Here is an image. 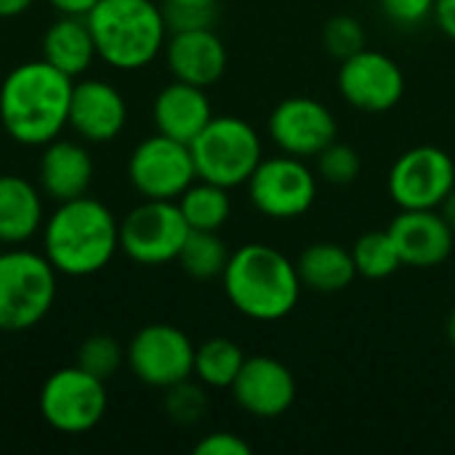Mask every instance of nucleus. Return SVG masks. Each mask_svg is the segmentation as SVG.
Instances as JSON below:
<instances>
[{
	"mask_svg": "<svg viewBox=\"0 0 455 455\" xmlns=\"http://www.w3.org/2000/svg\"><path fill=\"white\" fill-rule=\"evenodd\" d=\"M56 277L45 253L0 251V333H21L43 323L56 301Z\"/></svg>",
	"mask_w": 455,
	"mask_h": 455,
	"instance_id": "nucleus-5",
	"label": "nucleus"
},
{
	"mask_svg": "<svg viewBox=\"0 0 455 455\" xmlns=\"http://www.w3.org/2000/svg\"><path fill=\"white\" fill-rule=\"evenodd\" d=\"M125 363V349L123 344L109 336V333H93L88 336L80 347H77V363L83 371H88L91 376L109 381Z\"/></svg>",
	"mask_w": 455,
	"mask_h": 455,
	"instance_id": "nucleus-28",
	"label": "nucleus"
},
{
	"mask_svg": "<svg viewBox=\"0 0 455 455\" xmlns=\"http://www.w3.org/2000/svg\"><path fill=\"white\" fill-rule=\"evenodd\" d=\"M253 208L269 219L291 221L304 216L317 200V179L307 160L293 155L264 157L248 179Z\"/></svg>",
	"mask_w": 455,
	"mask_h": 455,
	"instance_id": "nucleus-9",
	"label": "nucleus"
},
{
	"mask_svg": "<svg viewBox=\"0 0 455 455\" xmlns=\"http://www.w3.org/2000/svg\"><path fill=\"white\" fill-rule=\"evenodd\" d=\"M168 3H179V5H197V8H216L219 0H168Z\"/></svg>",
	"mask_w": 455,
	"mask_h": 455,
	"instance_id": "nucleus-39",
	"label": "nucleus"
},
{
	"mask_svg": "<svg viewBox=\"0 0 455 455\" xmlns=\"http://www.w3.org/2000/svg\"><path fill=\"white\" fill-rule=\"evenodd\" d=\"M339 93L355 109L381 115L395 109L405 96V75L392 56L363 48L341 61Z\"/></svg>",
	"mask_w": 455,
	"mask_h": 455,
	"instance_id": "nucleus-13",
	"label": "nucleus"
},
{
	"mask_svg": "<svg viewBox=\"0 0 455 455\" xmlns=\"http://www.w3.org/2000/svg\"><path fill=\"white\" fill-rule=\"evenodd\" d=\"M245 363L243 349L232 339H208L195 347V371L197 381L208 389H229Z\"/></svg>",
	"mask_w": 455,
	"mask_h": 455,
	"instance_id": "nucleus-25",
	"label": "nucleus"
},
{
	"mask_svg": "<svg viewBox=\"0 0 455 455\" xmlns=\"http://www.w3.org/2000/svg\"><path fill=\"white\" fill-rule=\"evenodd\" d=\"M296 269L301 285L317 293H341L357 277L352 251L339 243H315L304 248L296 261Z\"/></svg>",
	"mask_w": 455,
	"mask_h": 455,
	"instance_id": "nucleus-23",
	"label": "nucleus"
},
{
	"mask_svg": "<svg viewBox=\"0 0 455 455\" xmlns=\"http://www.w3.org/2000/svg\"><path fill=\"white\" fill-rule=\"evenodd\" d=\"M229 304L256 323H277L288 317L301 299V277L296 261L264 243L237 248L221 275Z\"/></svg>",
	"mask_w": 455,
	"mask_h": 455,
	"instance_id": "nucleus-3",
	"label": "nucleus"
},
{
	"mask_svg": "<svg viewBox=\"0 0 455 455\" xmlns=\"http://www.w3.org/2000/svg\"><path fill=\"white\" fill-rule=\"evenodd\" d=\"M125 363L141 384L152 389H168L192 376L195 344L181 328L152 323L136 331L125 349Z\"/></svg>",
	"mask_w": 455,
	"mask_h": 455,
	"instance_id": "nucleus-10",
	"label": "nucleus"
},
{
	"mask_svg": "<svg viewBox=\"0 0 455 455\" xmlns=\"http://www.w3.org/2000/svg\"><path fill=\"white\" fill-rule=\"evenodd\" d=\"M128 179L144 200H179L197 179L189 144L163 133L139 141L128 157Z\"/></svg>",
	"mask_w": 455,
	"mask_h": 455,
	"instance_id": "nucleus-12",
	"label": "nucleus"
},
{
	"mask_svg": "<svg viewBox=\"0 0 455 455\" xmlns=\"http://www.w3.org/2000/svg\"><path fill=\"white\" fill-rule=\"evenodd\" d=\"M179 208L189 224V229H203V232H219L232 213V200L229 189L195 179L181 195H179Z\"/></svg>",
	"mask_w": 455,
	"mask_h": 455,
	"instance_id": "nucleus-24",
	"label": "nucleus"
},
{
	"mask_svg": "<svg viewBox=\"0 0 455 455\" xmlns=\"http://www.w3.org/2000/svg\"><path fill=\"white\" fill-rule=\"evenodd\" d=\"M128 123V104L123 93L107 80H80L72 85L69 128L93 144L112 141Z\"/></svg>",
	"mask_w": 455,
	"mask_h": 455,
	"instance_id": "nucleus-17",
	"label": "nucleus"
},
{
	"mask_svg": "<svg viewBox=\"0 0 455 455\" xmlns=\"http://www.w3.org/2000/svg\"><path fill=\"white\" fill-rule=\"evenodd\" d=\"M189 224L176 200H144L120 221L123 253L144 267H160L179 259Z\"/></svg>",
	"mask_w": 455,
	"mask_h": 455,
	"instance_id": "nucleus-8",
	"label": "nucleus"
},
{
	"mask_svg": "<svg viewBox=\"0 0 455 455\" xmlns=\"http://www.w3.org/2000/svg\"><path fill=\"white\" fill-rule=\"evenodd\" d=\"M229 251L219 232H203V229H189L181 251H179V264L181 269L195 277V280H213L221 277L229 261Z\"/></svg>",
	"mask_w": 455,
	"mask_h": 455,
	"instance_id": "nucleus-26",
	"label": "nucleus"
},
{
	"mask_svg": "<svg viewBox=\"0 0 455 455\" xmlns=\"http://www.w3.org/2000/svg\"><path fill=\"white\" fill-rule=\"evenodd\" d=\"M163 51L173 80L208 88L227 72V48L211 27L168 32Z\"/></svg>",
	"mask_w": 455,
	"mask_h": 455,
	"instance_id": "nucleus-18",
	"label": "nucleus"
},
{
	"mask_svg": "<svg viewBox=\"0 0 455 455\" xmlns=\"http://www.w3.org/2000/svg\"><path fill=\"white\" fill-rule=\"evenodd\" d=\"M381 8H384L387 19H392L395 24L419 27L432 16L435 0H381Z\"/></svg>",
	"mask_w": 455,
	"mask_h": 455,
	"instance_id": "nucleus-33",
	"label": "nucleus"
},
{
	"mask_svg": "<svg viewBox=\"0 0 455 455\" xmlns=\"http://www.w3.org/2000/svg\"><path fill=\"white\" fill-rule=\"evenodd\" d=\"M235 403L253 419H280L296 400V379L275 357H245L235 384L229 387Z\"/></svg>",
	"mask_w": 455,
	"mask_h": 455,
	"instance_id": "nucleus-15",
	"label": "nucleus"
},
{
	"mask_svg": "<svg viewBox=\"0 0 455 455\" xmlns=\"http://www.w3.org/2000/svg\"><path fill=\"white\" fill-rule=\"evenodd\" d=\"M440 32L445 37L455 40V0H435V11H432Z\"/></svg>",
	"mask_w": 455,
	"mask_h": 455,
	"instance_id": "nucleus-35",
	"label": "nucleus"
},
{
	"mask_svg": "<svg viewBox=\"0 0 455 455\" xmlns=\"http://www.w3.org/2000/svg\"><path fill=\"white\" fill-rule=\"evenodd\" d=\"M272 141L293 157H317L339 136L333 112L312 96L283 99L269 115Z\"/></svg>",
	"mask_w": 455,
	"mask_h": 455,
	"instance_id": "nucleus-14",
	"label": "nucleus"
},
{
	"mask_svg": "<svg viewBox=\"0 0 455 455\" xmlns=\"http://www.w3.org/2000/svg\"><path fill=\"white\" fill-rule=\"evenodd\" d=\"M403 267L432 269L453 253L455 232L440 211H400L389 229Z\"/></svg>",
	"mask_w": 455,
	"mask_h": 455,
	"instance_id": "nucleus-16",
	"label": "nucleus"
},
{
	"mask_svg": "<svg viewBox=\"0 0 455 455\" xmlns=\"http://www.w3.org/2000/svg\"><path fill=\"white\" fill-rule=\"evenodd\" d=\"M35 0H0V19H13L24 13Z\"/></svg>",
	"mask_w": 455,
	"mask_h": 455,
	"instance_id": "nucleus-37",
	"label": "nucleus"
},
{
	"mask_svg": "<svg viewBox=\"0 0 455 455\" xmlns=\"http://www.w3.org/2000/svg\"><path fill=\"white\" fill-rule=\"evenodd\" d=\"M440 213H443V219L453 227L455 232V189L443 200V205H440Z\"/></svg>",
	"mask_w": 455,
	"mask_h": 455,
	"instance_id": "nucleus-38",
	"label": "nucleus"
},
{
	"mask_svg": "<svg viewBox=\"0 0 455 455\" xmlns=\"http://www.w3.org/2000/svg\"><path fill=\"white\" fill-rule=\"evenodd\" d=\"M445 333H448V341H451V347H453V349H455V309H453V312H451V317H448Z\"/></svg>",
	"mask_w": 455,
	"mask_h": 455,
	"instance_id": "nucleus-40",
	"label": "nucleus"
},
{
	"mask_svg": "<svg viewBox=\"0 0 455 455\" xmlns=\"http://www.w3.org/2000/svg\"><path fill=\"white\" fill-rule=\"evenodd\" d=\"M453 189V157L432 144L403 152L389 171V195L400 211H437Z\"/></svg>",
	"mask_w": 455,
	"mask_h": 455,
	"instance_id": "nucleus-11",
	"label": "nucleus"
},
{
	"mask_svg": "<svg viewBox=\"0 0 455 455\" xmlns=\"http://www.w3.org/2000/svg\"><path fill=\"white\" fill-rule=\"evenodd\" d=\"M43 227V200L29 179L16 173L0 176V243L19 245Z\"/></svg>",
	"mask_w": 455,
	"mask_h": 455,
	"instance_id": "nucleus-21",
	"label": "nucleus"
},
{
	"mask_svg": "<svg viewBox=\"0 0 455 455\" xmlns=\"http://www.w3.org/2000/svg\"><path fill=\"white\" fill-rule=\"evenodd\" d=\"M59 16H88L99 0H48Z\"/></svg>",
	"mask_w": 455,
	"mask_h": 455,
	"instance_id": "nucleus-36",
	"label": "nucleus"
},
{
	"mask_svg": "<svg viewBox=\"0 0 455 455\" xmlns=\"http://www.w3.org/2000/svg\"><path fill=\"white\" fill-rule=\"evenodd\" d=\"M315 160H317V173L333 187H349L352 181H357V176L363 171L357 149L339 144V141L328 144Z\"/></svg>",
	"mask_w": 455,
	"mask_h": 455,
	"instance_id": "nucleus-30",
	"label": "nucleus"
},
{
	"mask_svg": "<svg viewBox=\"0 0 455 455\" xmlns=\"http://www.w3.org/2000/svg\"><path fill=\"white\" fill-rule=\"evenodd\" d=\"M152 115H155L157 133L192 144V139L211 123L213 107L205 88L173 80L157 93Z\"/></svg>",
	"mask_w": 455,
	"mask_h": 455,
	"instance_id": "nucleus-20",
	"label": "nucleus"
},
{
	"mask_svg": "<svg viewBox=\"0 0 455 455\" xmlns=\"http://www.w3.org/2000/svg\"><path fill=\"white\" fill-rule=\"evenodd\" d=\"M85 21L96 56L125 72L152 64L168 40L163 8L152 0H99Z\"/></svg>",
	"mask_w": 455,
	"mask_h": 455,
	"instance_id": "nucleus-4",
	"label": "nucleus"
},
{
	"mask_svg": "<svg viewBox=\"0 0 455 455\" xmlns=\"http://www.w3.org/2000/svg\"><path fill=\"white\" fill-rule=\"evenodd\" d=\"M323 45L333 59L344 61V59L355 56L357 51L368 48L365 29L355 16H333L323 27Z\"/></svg>",
	"mask_w": 455,
	"mask_h": 455,
	"instance_id": "nucleus-31",
	"label": "nucleus"
},
{
	"mask_svg": "<svg viewBox=\"0 0 455 455\" xmlns=\"http://www.w3.org/2000/svg\"><path fill=\"white\" fill-rule=\"evenodd\" d=\"M352 259L357 267V277L365 280H387L403 267L395 240L387 229L360 235L352 245Z\"/></svg>",
	"mask_w": 455,
	"mask_h": 455,
	"instance_id": "nucleus-27",
	"label": "nucleus"
},
{
	"mask_svg": "<svg viewBox=\"0 0 455 455\" xmlns=\"http://www.w3.org/2000/svg\"><path fill=\"white\" fill-rule=\"evenodd\" d=\"M75 80L45 59L13 67L0 85V123L24 147H45L69 125Z\"/></svg>",
	"mask_w": 455,
	"mask_h": 455,
	"instance_id": "nucleus-1",
	"label": "nucleus"
},
{
	"mask_svg": "<svg viewBox=\"0 0 455 455\" xmlns=\"http://www.w3.org/2000/svg\"><path fill=\"white\" fill-rule=\"evenodd\" d=\"M0 245H3V243H0ZM0 251H3V248H0Z\"/></svg>",
	"mask_w": 455,
	"mask_h": 455,
	"instance_id": "nucleus-41",
	"label": "nucleus"
},
{
	"mask_svg": "<svg viewBox=\"0 0 455 455\" xmlns=\"http://www.w3.org/2000/svg\"><path fill=\"white\" fill-rule=\"evenodd\" d=\"M43 59L67 77H80L96 59V43L85 16H59L43 35Z\"/></svg>",
	"mask_w": 455,
	"mask_h": 455,
	"instance_id": "nucleus-22",
	"label": "nucleus"
},
{
	"mask_svg": "<svg viewBox=\"0 0 455 455\" xmlns=\"http://www.w3.org/2000/svg\"><path fill=\"white\" fill-rule=\"evenodd\" d=\"M195 455H251V445L232 432H213L195 445Z\"/></svg>",
	"mask_w": 455,
	"mask_h": 455,
	"instance_id": "nucleus-34",
	"label": "nucleus"
},
{
	"mask_svg": "<svg viewBox=\"0 0 455 455\" xmlns=\"http://www.w3.org/2000/svg\"><path fill=\"white\" fill-rule=\"evenodd\" d=\"M40 413L45 424L61 435H85L107 413V381L91 376L80 365L51 373L40 389Z\"/></svg>",
	"mask_w": 455,
	"mask_h": 455,
	"instance_id": "nucleus-7",
	"label": "nucleus"
},
{
	"mask_svg": "<svg viewBox=\"0 0 455 455\" xmlns=\"http://www.w3.org/2000/svg\"><path fill=\"white\" fill-rule=\"evenodd\" d=\"M120 248V221L96 197H75L56 205L43 224V253L59 275L91 277Z\"/></svg>",
	"mask_w": 455,
	"mask_h": 455,
	"instance_id": "nucleus-2",
	"label": "nucleus"
},
{
	"mask_svg": "<svg viewBox=\"0 0 455 455\" xmlns=\"http://www.w3.org/2000/svg\"><path fill=\"white\" fill-rule=\"evenodd\" d=\"M165 413L179 427H195L208 413V395L203 384L179 381L165 389Z\"/></svg>",
	"mask_w": 455,
	"mask_h": 455,
	"instance_id": "nucleus-29",
	"label": "nucleus"
},
{
	"mask_svg": "<svg viewBox=\"0 0 455 455\" xmlns=\"http://www.w3.org/2000/svg\"><path fill=\"white\" fill-rule=\"evenodd\" d=\"M37 179L43 195L56 203L88 195L93 181V160L88 149L69 139H53L43 147Z\"/></svg>",
	"mask_w": 455,
	"mask_h": 455,
	"instance_id": "nucleus-19",
	"label": "nucleus"
},
{
	"mask_svg": "<svg viewBox=\"0 0 455 455\" xmlns=\"http://www.w3.org/2000/svg\"><path fill=\"white\" fill-rule=\"evenodd\" d=\"M163 19L168 32H184V29H203L213 27L216 21V8H197V5H179L163 0Z\"/></svg>",
	"mask_w": 455,
	"mask_h": 455,
	"instance_id": "nucleus-32",
	"label": "nucleus"
},
{
	"mask_svg": "<svg viewBox=\"0 0 455 455\" xmlns=\"http://www.w3.org/2000/svg\"><path fill=\"white\" fill-rule=\"evenodd\" d=\"M197 179L219 184V187H240L248 184L261 155V136L243 117L221 115L211 117V123L192 139L189 144Z\"/></svg>",
	"mask_w": 455,
	"mask_h": 455,
	"instance_id": "nucleus-6",
	"label": "nucleus"
}]
</instances>
